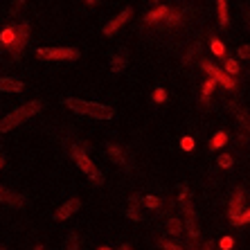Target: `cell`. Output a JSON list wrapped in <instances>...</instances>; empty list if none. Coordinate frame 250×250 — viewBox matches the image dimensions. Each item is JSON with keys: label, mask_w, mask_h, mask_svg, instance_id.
<instances>
[{"label": "cell", "mask_w": 250, "mask_h": 250, "mask_svg": "<svg viewBox=\"0 0 250 250\" xmlns=\"http://www.w3.org/2000/svg\"><path fill=\"white\" fill-rule=\"evenodd\" d=\"M239 59H248V61H250V45H241V47H239Z\"/></svg>", "instance_id": "obj_31"}, {"label": "cell", "mask_w": 250, "mask_h": 250, "mask_svg": "<svg viewBox=\"0 0 250 250\" xmlns=\"http://www.w3.org/2000/svg\"><path fill=\"white\" fill-rule=\"evenodd\" d=\"M160 248L163 250H183V246H178L176 241H169V239H163V241H160Z\"/></svg>", "instance_id": "obj_25"}, {"label": "cell", "mask_w": 250, "mask_h": 250, "mask_svg": "<svg viewBox=\"0 0 250 250\" xmlns=\"http://www.w3.org/2000/svg\"><path fill=\"white\" fill-rule=\"evenodd\" d=\"M167 228H169V234H174V237L183 234V226H181V221H178V219H169Z\"/></svg>", "instance_id": "obj_21"}, {"label": "cell", "mask_w": 250, "mask_h": 250, "mask_svg": "<svg viewBox=\"0 0 250 250\" xmlns=\"http://www.w3.org/2000/svg\"><path fill=\"white\" fill-rule=\"evenodd\" d=\"M165 99H167V90H165V88H156V90H153V102H156V104H163Z\"/></svg>", "instance_id": "obj_24"}, {"label": "cell", "mask_w": 250, "mask_h": 250, "mask_svg": "<svg viewBox=\"0 0 250 250\" xmlns=\"http://www.w3.org/2000/svg\"><path fill=\"white\" fill-rule=\"evenodd\" d=\"M151 2H156V5H158V0H151Z\"/></svg>", "instance_id": "obj_43"}, {"label": "cell", "mask_w": 250, "mask_h": 250, "mask_svg": "<svg viewBox=\"0 0 250 250\" xmlns=\"http://www.w3.org/2000/svg\"><path fill=\"white\" fill-rule=\"evenodd\" d=\"M0 250H7V248H5V246H2V244H0Z\"/></svg>", "instance_id": "obj_42"}, {"label": "cell", "mask_w": 250, "mask_h": 250, "mask_svg": "<svg viewBox=\"0 0 250 250\" xmlns=\"http://www.w3.org/2000/svg\"><path fill=\"white\" fill-rule=\"evenodd\" d=\"M248 221H250V208H248V209H244V214L239 216V219H237L234 223H237V226H241V223H248Z\"/></svg>", "instance_id": "obj_30"}, {"label": "cell", "mask_w": 250, "mask_h": 250, "mask_svg": "<svg viewBox=\"0 0 250 250\" xmlns=\"http://www.w3.org/2000/svg\"><path fill=\"white\" fill-rule=\"evenodd\" d=\"M99 250H113V248H108V246H102V248H99Z\"/></svg>", "instance_id": "obj_38"}, {"label": "cell", "mask_w": 250, "mask_h": 250, "mask_svg": "<svg viewBox=\"0 0 250 250\" xmlns=\"http://www.w3.org/2000/svg\"><path fill=\"white\" fill-rule=\"evenodd\" d=\"M223 70H226L230 77H234V75H239V63L234 61V59H226V68Z\"/></svg>", "instance_id": "obj_22"}, {"label": "cell", "mask_w": 250, "mask_h": 250, "mask_svg": "<svg viewBox=\"0 0 250 250\" xmlns=\"http://www.w3.org/2000/svg\"><path fill=\"white\" fill-rule=\"evenodd\" d=\"M0 203L9 205V208H23V205H25V198L21 196V194L12 192L9 187H2V185H0Z\"/></svg>", "instance_id": "obj_11"}, {"label": "cell", "mask_w": 250, "mask_h": 250, "mask_svg": "<svg viewBox=\"0 0 250 250\" xmlns=\"http://www.w3.org/2000/svg\"><path fill=\"white\" fill-rule=\"evenodd\" d=\"M228 145V133L226 131H216L212 142H209V149H221V146Z\"/></svg>", "instance_id": "obj_20"}, {"label": "cell", "mask_w": 250, "mask_h": 250, "mask_svg": "<svg viewBox=\"0 0 250 250\" xmlns=\"http://www.w3.org/2000/svg\"><path fill=\"white\" fill-rule=\"evenodd\" d=\"M181 146L185 149V151H192L194 146H196V142H194V138H189V135H185V138L181 140Z\"/></svg>", "instance_id": "obj_26"}, {"label": "cell", "mask_w": 250, "mask_h": 250, "mask_svg": "<svg viewBox=\"0 0 250 250\" xmlns=\"http://www.w3.org/2000/svg\"><path fill=\"white\" fill-rule=\"evenodd\" d=\"M234 246V239L232 237H226V239H221V248L223 250H230Z\"/></svg>", "instance_id": "obj_34"}, {"label": "cell", "mask_w": 250, "mask_h": 250, "mask_svg": "<svg viewBox=\"0 0 250 250\" xmlns=\"http://www.w3.org/2000/svg\"><path fill=\"white\" fill-rule=\"evenodd\" d=\"M65 250H79V239H77V234H70V237H68Z\"/></svg>", "instance_id": "obj_27"}, {"label": "cell", "mask_w": 250, "mask_h": 250, "mask_svg": "<svg viewBox=\"0 0 250 250\" xmlns=\"http://www.w3.org/2000/svg\"><path fill=\"white\" fill-rule=\"evenodd\" d=\"M124 68H126V54L117 52L115 57L111 59V70H113V72H122Z\"/></svg>", "instance_id": "obj_17"}, {"label": "cell", "mask_w": 250, "mask_h": 250, "mask_svg": "<svg viewBox=\"0 0 250 250\" xmlns=\"http://www.w3.org/2000/svg\"><path fill=\"white\" fill-rule=\"evenodd\" d=\"M216 14H219V25L228 27L230 16H228V0H216Z\"/></svg>", "instance_id": "obj_14"}, {"label": "cell", "mask_w": 250, "mask_h": 250, "mask_svg": "<svg viewBox=\"0 0 250 250\" xmlns=\"http://www.w3.org/2000/svg\"><path fill=\"white\" fill-rule=\"evenodd\" d=\"M106 151H108V156H111L117 165H126V153H124L117 145H113V142H111V145L106 146Z\"/></svg>", "instance_id": "obj_15"}, {"label": "cell", "mask_w": 250, "mask_h": 250, "mask_svg": "<svg viewBox=\"0 0 250 250\" xmlns=\"http://www.w3.org/2000/svg\"><path fill=\"white\" fill-rule=\"evenodd\" d=\"M27 39H29V25L27 23L16 25V39H14L12 47H9V52L14 54V59L21 57V52H23V47H25V43H27Z\"/></svg>", "instance_id": "obj_7"}, {"label": "cell", "mask_w": 250, "mask_h": 250, "mask_svg": "<svg viewBox=\"0 0 250 250\" xmlns=\"http://www.w3.org/2000/svg\"><path fill=\"white\" fill-rule=\"evenodd\" d=\"M214 88H216V82L214 79H208V82L203 83V99H208L209 95L214 93Z\"/></svg>", "instance_id": "obj_23"}, {"label": "cell", "mask_w": 250, "mask_h": 250, "mask_svg": "<svg viewBox=\"0 0 250 250\" xmlns=\"http://www.w3.org/2000/svg\"><path fill=\"white\" fill-rule=\"evenodd\" d=\"M145 203H146V208H151V209H153V208H158V205H160V201H158L156 196H146V198H145Z\"/></svg>", "instance_id": "obj_33"}, {"label": "cell", "mask_w": 250, "mask_h": 250, "mask_svg": "<svg viewBox=\"0 0 250 250\" xmlns=\"http://www.w3.org/2000/svg\"><path fill=\"white\" fill-rule=\"evenodd\" d=\"M34 250H45V248H43V246H36V248Z\"/></svg>", "instance_id": "obj_41"}, {"label": "cell", "mask_w": 250, "mask_h": 250, "mask_svg": "<svg viewBox=\"0 0 250 250\" xmlns=\"http://www.w3.org/2000/svg\"><path fill=\"white\" fill-rule=\"evenodd\" d=\"M23 5H25V0H14V5H12V14H16Z\"/></svg>", "instance_id": "obj_35"}, {"label": "cell", "mask_w": 250, "mask_h": 250, "mask_svg": "<svg viewBox=\"0 0 250 250\" xmlns=\"http://www.w3.org/2000/svg\"><path fill=\"white\" fill-rule=\"evenodd\" d=\"M86 5H95V0H86Z\"/></svg>", "instance_id": "obj_39"}, {"label": "cell", "mask_w": 250, "mask_h": 250, "mask_svg": "<svg viewBox=\"0 0 250 250\" xmlns=\"http://www.w3.org/2000/svg\"><path fill=\"white\" fill-rule=\"evenodd\" d=\"M244 189L239 187V189H234L232 198H230V208H228V216H230V221H237L239 216L244 214Z\"/></svg>", "instance_id": "obj_9"}, {"label": "cell", "mask_w": 250, "mask_h": 250, "mask_svg": "<svg viewBox=\"0 0 250 250\" xmlns=\"http://www.w3.org/2000/svg\"><path fill=\"white\" fill-rule=\"evenodd\" d=\"M122 250H131V246H122Z\"/></svg>", "instance_id": "obj_40"}, {"label": "cell", "mask_w": 250, "mask_h": 250, "mask_svg": "<svg viewBox=\"0 0 250 250\" xmlns=\"http://www.w3.org/2000/svg\"><path fill=\"white\" fill-rule=\"evenodd\" d=\"M209 50H212L214 57L226 59V45H223V41H219V39H209Z\"/></svg>", "instance_id": "obj_18"}, {"label": "cell", "mask_w": 250, "mask_h": 250, "mask_svg": "<svg viewBox=\"0 0 250 250\" xmlns=\"http://www.w3.org/2000/svg\"><path fill=\"white\" fill-rule=\"evenodd\" d=\"M234 117H237L239 126L244 128V131H248L250 133V115L246 111H241V108H234Z\"/></svg>", "instance_id": "obj_19"}, {"label": "cell", "mask_w": 250, "mask_h": 250, "mask_svg": "<svg viewBox=\"0 0 250 250\" xmlns=\"http://www.w3.org/2000/svg\"><path fill=\"white\" fill-rule=\"evenodd\" d=\"M70 153H72V160L77 163V167L82 169V171L88 176V178H90V181H93V183H104V176H102V171L95 167V163L90 160V156L83 151L82 146H79V145H72Z\"/></svg>", "instance_id": "obj_3"}, {"label": "cell", "mask_w": 250, "mask_h": 250, "mask_svg": "<svg viewBox=\"0 0 250 250\" xmlns=\"http://www.w3.org/2000/svg\"><path fill=\"white\" fill-rule=\"evenodd\" d=\"M79 208H82L79 198H68V201H65V203L54 212V219H57V221H65V219H70V216L75 214Z\"/></svg>", "instance_id": "obj_10"}, {"label": "cell", "mask_w": 250, "mask_h": 250, "mask_svg": "<svg viewBox=\"0 0 250 250\" xmlns=\"http://www.w3.org/2000/svg\"><path fill=\"white\" fill-rule=\"evenodd\" d=\"M201 68L208 72V77L209 79H214L216 83H221L223 88H228V90H234L237 88V82H234V77H230L226 72V70H221V68H216L212 61H201Z\"/></svg>", "instance_id": "obj_6"}, {"label": "cell", "mask_w": 250, "mask_h": 250, "mask_svg": "<svg viewBox=\"0 0 250 250\" xmlns=\"http://www.w3.org/2000/svg\"><path fill=\"white\" fill-rule=\"evenodd\" d=\"M246 25L250 27V9H246Z\"/></svg>", "instance_id": "obj_36"}, {"label": "cell", "mask_w": 250, "mask_h": 250, "mask_svg": "<svg viewBox=\"0 0 250 250\" xmlns=\"http://www.w3.org/2000/svg\"><path fill=\"white\" fill-rule=\"evenodd\" d=\"M23 82H18V79H12V77H2L0 79V90L2 93H23Z\"/></svg>", "instance_id": "obj_12"}, {"label": "cell", "mask_w": 250, "mask_h": 250, "mask_svg": "<svg viewBox=\"0 0 250 250\" xmlns=\"http://www.w3.org/2000/svg\"><path fill=\"white\" fill-rule=\"evenodd\" d=\"M181 208L185 212V221H187V237L196 241L198 239V226H196V212H194V205L189 203V196H187L185 189H181Z\"/></svg>", "instance_id": "obj_5"}, {"label": "cell", "mask_w": 250, "mask_h": 250, "mask_svg": "<svg viewBox=\"0 0 250 250\" xmlns=\"http://www.w3.org/2000/svg\"><path fill=\"white\" fill-rule=\"evenodd\" d=\"M232 163H234V160L230 156H221V158H219V167H223V169L232 167Z\"/></svg>", "instance_id": "obj_29"}, {"label": "cell", "mask_w": 250, "mask_h": 250, "mask_svg": "<svg viewBox=\"0 0 250 250\" xmlns=\"http://www.w3.org/2000/svg\"><path fill=\"white\" fill-rule=\"evenodd\" d=\"M36 57L43 61H75L79 57L77 47H39Z\"/></svg>", "instance_id": "obj_4"}, {"label": "cell", "mask_w": 250, "mask_h": 250, "mask_svg": "<svg viewBox=\"0 0 250 250\" xmlns=\"http://www.w3.org/2000/svg\"><path fill=\"white\" fill-rule=\"evenodd\" d=\"M41 111V102H29V104H23L18 106V108H14L12 113H7L2 120H0V133H9L12 128L21 126L23 122H27L32 115H36V113Z\"/></svg>", "instance_id": "obj_2"}, {"label": "cell", "mask_w": 250, "mask_h": 250, "mask_svg": "<svg viewBox=\"0 0 250 250\" xmlns=\"http://www.w3.org/2000/svg\"><path fill=\"white\" fill-rule=\"evenodd\" d=\"M14 39H16V27H12V25H9V27H5L2 32H0V43H2V45H5L7 50L12 47Z\"/></svg>", "instance_id": "obj_16"}, {"label": "cell", "mask_w": 250, "mask_h": 250, "mask_svg": "<svg viewBox=\"0 0 250 250\" xmlns=\"http://www.w3.org/2000/svg\"><path fill=\"white\" fill-rule=\"evenodd\" d=\"M178 21H181V14H178V12H169V16H167V23L169 25H176Z\"/></svg>", "instance_id": "obj_32"}, {"label": "cell", "mask_w": 250, "mask_h": 250, "mask_svg": "<svg viewBox=\"0 0 250 250\" xmlns=\"http://www.w3.org/2000/svg\"><path fill=\"white\" fill-rule=\"evenodd\" d=\"M2 165H5V158L0 156V169H2Z\"/></svg>", "instance_id": "obj_37"}, {"label": "cell", "mask_w": 250, "mask_h": 250, "mask_svg": "<svg viewBox=\"0 0 250 250\" xmlns=\"http://www.w3.org/2000/svg\"><path fill=\"white\" fill-rule=\"evenodd\" d=\"M167 16H169V9H167V7L158 5L156 9H151V12L146 14L145 21H146V23H158V21H167Z\"/></svg>", "instance_id": "obj_13"}, {"label": "cell", "mask_w": 250, "mask_h": 250, "mask_svg": "<svg viewBox=\"0 0 250 250\" xmlns=\"http://www.w3.org/2000/svg\"><path fill=\"white\" fill-rule=\"evenodd\" d=\"M65 106L70 111L79 113V115H86V117H93V120H111L115 115L111 106L106 104H99V102H86V99H77V97H68L65 99Z\"/></svg>", "instance_id": "obj_1"}, {"label": "cell", "mask_w": 250, "mask_h": 250, "mask_svg": "<svg viewBox=\"0 0 250 250\" xmlns=\"http://www.w3.org/2000/svg\"><path fill=\"white\" fill-rule=\"evenodd\" d=\"M131 14H133V9H131V7H124L122 12L117 14L115 18H113V21H108V23L104 25V29H102V32H104V36H113L117 32V29L122 27V25H126L128 23V18H131Z\"/></svg>", "instance_id": "obj_8"}, {"label": "cell", "mask_w": 250, "mask_h": 250, "mask_svg": "<svg viewBox=\"0 0 250 250\" xmlns=\"http://www.w3.org/2000/svg\"><path fill=\"white\" fill-rule=\"evenodd\" d=\"M128 219H133V221H140V212L135 208V198L131 201V208H128Z\"/></svg>", "instance_id": "obj_28"}]
</instances>
